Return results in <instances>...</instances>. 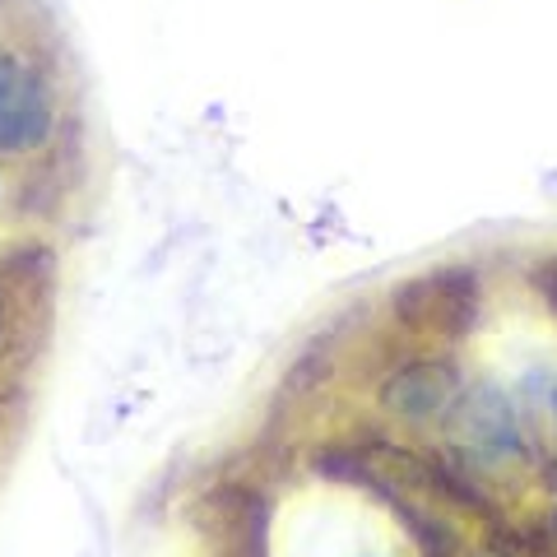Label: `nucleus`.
Segmentation results:
<instances>
[{"label": "nucleus", "mask_w": 557, "mask_h": 557, "mask_svg": "<svg viewBox=\"0 0 557 557\" xmlns=\"http://www.w3.org/2000/svg\"><path fill=\"white\" fill-rule=\"evenodd\" d=\"M51 131V94L38 70L0 57V153L38 149Z\"/></svg>", "instance_id": "1"}, {"label": "nucleus", "mask_w": 557, "mask_h": 557, "mask_svg": "<svg viewBox=\"0 0 557 557\" xmlns=\"http://www.w3.org/2000/svg\"><path fill=\"white\" fill-rule=\"evenodd\" d=\"M432 298H423V288H405V302H399V311H405V321L413 325H428L437 330V335H456V330L469 325V317H474V284H469L465 270H450V274H432Z\"/></svg>", "instance_id": "2"}, {"label": "nucleus", "mask_w": 557, "mask_h": 557, "mask_svg": "<svg viewBox=\"0 0 557 557\" xmlns=\"http://www.w3.org/2000/svg\"><path fill=\"white\" fill-rule=\"evenodd\" d=\"M450 391H456V368H446V362H418V368H405L386 381L381 405L405 418H428L446 409Z\"/></svg>", "instance_id": "3"}, {"label": "nucleus", "mask_w": 557, "mask_h": 557, "mask_svg": "<svg viewBox=\"0 0 557 557\" xmlns=\"http://www.w3.org/2000/svg\"><path fill=\"white\" fill-rule=\"evenodd\" d=\"M539 284H544V293H548V302L557 307V260H553V265H548L544 274H539Z\"/></svg>", "instance_id": "4"}, {"label": "nucleus", "mask_w": 557, "mask_h": 557, "mask_svg": "<svg viewBox=\"0 0 557 557\" xmlns=\"http://www.w3.org/2000/svg\"><path fill=\"white\" fill-rule=\"evenodd\" d=\"M553 534H557V511H553Z\"/></svg>", "instance_id": "5"}]
</instances>
